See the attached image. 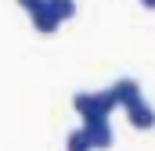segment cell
<instances>
[{
  "label": "cell",
  "instance_id": "cell-1",
  "mask_svg": "<svg viewBox=\"0 0 155 151\" xmlns=\"http://www.w3.org/2000/svg\"><path fill=\"white\" fill-rule=\"evenodd\" d=\"M72 108H76L79 119H90V115H105V119H112L116 112V97H112V90H79L72 94Z\"/></svg>",
  "mask_w": 155,
  "mask_h": 151
},
{
  "label": "cell",
  "instance_id": "cell-2",
  "mask_svg": "<svg viewBox=\"0 0 155 151\" xmlns=\"http://www.w3.org/2000/svg\"><path fill=\"white\" fill-rule=\"evenodd\" d=\"M83 133H87V140H90V148L94 151H108L116 144V133H112V122L105 119V115H90V119H83V126H79Z\"/></svg>",
  "mask_w": 155,
  "mask_h": 151
},
{
  "label": "cell",
  "instance_id": "cell-3",
  "mask_svg": "<svg viewBox=\"0 0 155 151\" xmlns=\"http://www.w3.org/2000/svg\"><path fill=\"white\" fill-rule=\"evenodd\" d=\"M108 90H112V97H116V104H119V108H130V104L144 101V94H141V83H137L134 76H119V79L108 86Z\"/></svg>",
  "mask_w": 155,
  "mask_h": 151
},
{
  "label": "cell",
  "instance_id": "cell-4",
  "mask_svg": "<svg viewBox=\"0 0 155 151\" xmlns=\"http://www.w3.org/2000/svg\"><path fill=\"white\" fill-rule=\"evenodd\" d=\"M126 122H130L134 130H152L155 126V104H148V101L130 104V108H126Z\"/></svg>",
  "mask_w": 155,
  "mask_h": 151
},
{
  "label": "cell",
  "instance_id": "cell-5",
  "mask_svg": "<svg viewBox=\"0 0 155 151\" xmlns=\"http://www.w3.org/2000/svg\"><path fill=\"white\" fill-rule=\"evenodd\" d=\"M29 22H33V29H36L40 36H54V33L61 29L58 14H54L51 7H43V11H36V14H29Z\"/></svg>",
  "mask_w": 155,
  "mask_h": 151
},
{
  "label": "cell",
  "instance_id": "cell-6",
  "mask_svg": "<svg viewBox=\"0 0 155 151\" xmlns=\"http://www.w3.org/2000/svg\"><path fill=\"white\" fill-rule=\"evenodd\" d=\"M47 7L58 14V22H69V18H76V0H47Z\"/></svg>",
  "mask_w": 155,
  "mask_h": 151
},
{
  "label": "cell",
  "instance_id": "cell-7",
  "mask_svg": "<svg viewBox=\"0 0 155 151\" xmlns=\"http://www.w3.org/2000/svg\"><path fill=\"white\" fill-rule=\"evenodd\" d=\"M65 151H94V148H90V140H87L83 130H72V133L65 137Z\"/></svg>",
  "mask_w": 155,
  "mask_h": 151
},
{
  "label": "cell",
  "instance_id": "cell-8",
  "mask_svg": "<svg viewBox=\"0 0 155 151\" xmlns=\"http://www.w3.org/2000/svg\"><path fill=\"white\" fill-rule=\"evenodd\" d=\"M18 7H22L25 14H36V11H43V7H47V0H18Z\"/></svg>",
  "mask_w": 155,
  "mask_h": 151
},
{
  "label": "cell",
  "instance_id": "cell-9",
  "mask_svg": "<svg viewBox=\"0 0 155 151\" xmlns=\"http://www.w3.org/2000/svg\"><path fill=\"white\" fill-rule=\"evenodd\" d=\"M141 7H148V11H155V0H141Z\"/></svg>",
  "mask_w": 155,
  "mask_h": 151
}]
</instances>
